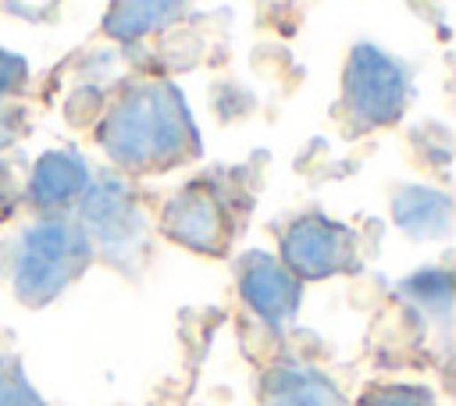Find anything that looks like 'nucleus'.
<instances>
[{
	"mask_svg": "<svg viewBox=\"0 0 456 406\" xmlns=\"http://www.w3.org/2000/svg\"><path fill=\"white\" fill-rule=\"evenodd\" d=\"M96 142L121 175H160L203 153L182 89L167 78H132L100 110Z\"/></svg>",
	"mask_w": 456,
	"mask_h": 406,
	"instance_id": "obj_1",
	"label": "nucleus"
},
{
	"mask_svg": "<svg viewBox=\"0 0 456 406\" xmlns=\"http://www.w3.org/2000/svg\"><path fill=\"white\" fill-rule=\"evenodd\" d=\"M413 96L410 68L378 43H356L342 68L335 118L346 135H367L399 125Z\"/></svg>",
	"mask_w": 456,
	"mask_h": 406,
	"instance_id": "obj_2",
	"label": "nucleus"
},
{
	"mask_svg": "<svg viewBox=\"0 0 456 406\" xmlns=\"http://www.w3.org/2000/svg\"><path fill=\"white\" fill-rule=\"evenodd\" d=\"M93 260V246L71 214L36 217L11 249V281L25 303H46Z\"/></svg>",
	"mask_w": 456,
	"mask_h": 406,
	"instance_id": "obj_3",
	"label": "nucleus"
},
{
	"mask_svg": "<svg viewBox=\"0 0 456 406\" xmlns=\"http://www.w3.org/2000/svg\"><path fill=\"white\" fill-rule=\"evenodd\" d=\"M75 214L93 253L100 249L107 260H125L146 249V210L135 185L121 171L93 175Z\"/></svg>",
	"mask_w": 456,
	"mask_h": 406,
	"instance_id": "obj_4",
	"label": "nucleus"
},
{
	"mask_svg": "<svg viewBox=\"0 0 456 406\" xmlns=\"http://www.w3.org/2000/svg\"><path fill=\"white\" fill-rule=\"evenodd\" d=\"M235 224V199L221 178H196L182 185L160 210V228L185 249L221 256L232 242Z\"/></svg>",
	"mask_w": 456,
	"mask_h": 406,
	"instance_id": "obj_5",
	"label": "nucleus"
},
{
	"mask_svg": "<svg viewBox=\"0 0 456 406\" xmlns=\"http://www.w3.org/2000/svg\"><path fill=\"white\" fill-rule=\"evenodd\" d=\"M281 260L289 274L328 278L356 267V231L317 210L296 217L281 235Z\"/></svg>",
	"mask_w": 456,
	"mask_h": 406,
	"instance_id": "obj_6",
	"label": "nucleus"
},
{
	"mask_svg": "<svg viewBox=\"0 0 456 406\" xmlns=\"http://www.w3.org/2000/svg\"><path fill=\"white\" fill-rule=\"evenodd\" d=\"M93 182V167L75 150H46L28 175V185L21 189V203H28L39 217H61L75 214L86 189Z\"/></svg>",
	"mask_w": 456,
	"mask_h": 406,
	"instance_id": "obj_7",
	"label": "nucleus"
},
{
	"mask_svg": "<svg viewBox=\"0 0 456 406\" xmlns=\"http://www.w3.org/2000/svg\"><path fill=\"white\" fill-rule=\"evenodd\" d=\"M392 221L410 239H442L452 224V196L431 185H399L392 192Z\"/></svg>",
	"mask_w": 456,
	"mask_h": 406,
	"instance_id": "obj_8",
	"label": "nucleus"
},
{
	"mask_svg": "<svg viewBox=\"0 0 456 406\" xmlns=\"http://www.w3.org/2000/svg\"><path fill=\"white\" fill-rule=\"evenodd\" d=\"M239 285H242L246 303L256 306L264 317H289L296 299H299V285L292 281L289 267H281L267 253H249L242 260Z\"/></svg>",
	"mask_w": 456,
	"mask_h": 406,
	"instance_id": "obj_9",
	"label": "nucleus"
},
{
	"mask_svg": "<svg viewBox=\"0 0 456 406\" xmlns=\"http://www.w3.org/2000/svg\"><path fill=\"white\" fill-rule=\"evenodd\" d=\"M192 0H110L103 14V36L118 43H139L153 32L171 28Z\"/></svg>",
	"mask_w": 456,
	"mask_h": 406,
	"instance_id": "obj_10",
	"label": "nucleus"
},
{
	"mask_svg": "<svg viewBox=\"0 0 456 406\" xmlns=\"http://www.w3.org/2000/svg\"><path fill=\"white\" fill-rule=\"evenodd\" d=\"M28 75H32L28 61H25L21 53L0 46V100H11V96H18V93H25Z\"/></svg>",
	"mask_w": 456,
	"mask_h": 406,
	"instance_id": "obj_11",
	"label": "nucleus"
},
{
	"mask_svg": "<svg viewBox=\"0 0 456 406\" xmlns=\"http://www.w3.org/2000/svg\"><path fill=\"white\" fill-rule=\"evenodd\" d=\"M100 110H103V93L100 89H78L68 103H64V114H68V121L75 125V128H82V125H89L93 118H100Z\"/></svg>",
	"mask_w": 456,
	"mask_h": 406,
	"instance_id": "obj_12",
	"label": "nucleus"
},
{
	"mask_svg": "<svg viewBox=\"0 0 456 406\" xmlns=\"http://www.w3.org/2000/svg\"><path fill=\"white\" fill-rule=\"evenodd\" d=\"M25 132H28V114H25V107L0 100V150L14 146Z\"/></svg>",
	"mask_w": 456,
	"mask_h": 406,
	"instance_id": "obj_13",
	"label": "nucleus"
},
{
	"mask_svg": "<svg viewBox=\"0 0 456 406\" xmlns=\"http://www.w3.org/2000/svg\"><path fill=\"white\" fill-rule=\"evenodd\" d=\"M18 207H21V185H18L14 171L0 160V221H7Z\"/></svg>",
	"mask_w": 456,
	"mask_h": 406,
	"instance_id": "obj_14",
	"label": "nucleus"
},
{
	"mask_svg": "<svg viewBox=\"0 0 456 406\" xmlns=\"http://www.w3.org/2000/svg\"><path fill=\"white\" fill-rule=\"evenodd\" d=\"M0 406H36V399H28V392H18L11 385H0Z\"/></svg>",
	"mask_w": 456,
	"mask_h": 406,
	"instance_id": "obj_15",
	"label": "nucleus"
},
{
	"mask_svg": "<svg viewBox=\"0 0 456 406\" xmlns=\"http://www.w3.org/2000/svg\"><path fill=\"white\" fill-rule=\"evenodd\" d=\"M378 406H420V402L410 399V392H392V399H381Z\"/></svg>",
	"mask_w": 456,
	"mask_h": 406,
	"instance_id": "obj_16",
	"label": "nucleus"
}]
</instances>
